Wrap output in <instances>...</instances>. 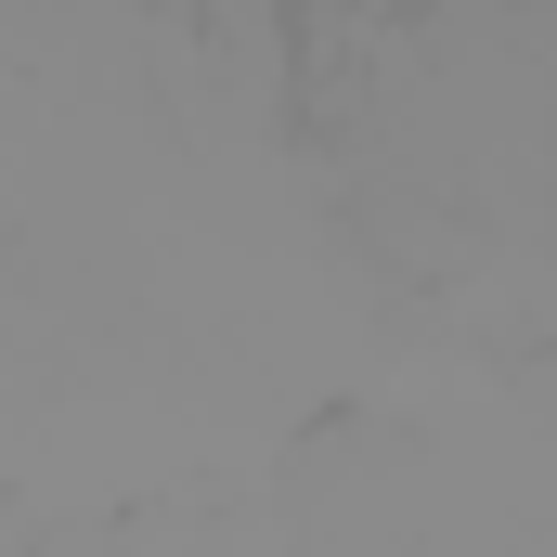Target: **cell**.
<instances>
[{
    "label": "cell",
    "instance_id": "obj_2",
    "mask_svg": "<svg viewBox=\"0 0 557 557\" xmlns=\"http://www.w3.org/2000/svg\"><path fill=\"white\" fill-rule=\"evenodd\" d=\"M0 557H131V519H104V506H26V493H0Z\"/></svg>",
    "mask_w": 557,
    "mask_h": 557
},
{
    "label": "cell",
    "instance_id": "obj_1",
    "mask_svg": "<svg viewBox=\"0 0 557 557\" xmlns=\"http://www.w3.org/2000/svg\"><path fill=\"white\" fill-rule=\"evenodd\" d=\"M285 557H545L532 428L389 403V416L311 441L285 493Z\"/></svg>",
    "mask_w": 557,
    "mask_h": 557
}]
</instances>
